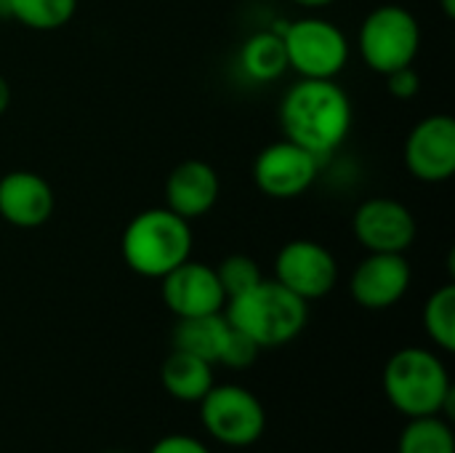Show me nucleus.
Returning a JSON list of instances; mask_svg holds the SVG:
<instances>
[{
    "instance_id": "nucleus-1",
    "label": "nucleus",
    "mask_w": 455,
    "mask_h": 453,
    "mask_svg": "<svg viewBox=\"0 0 455 453\" xmlns=\"http://www.w3.org/2000/svg\"><path fill=\"white\" fill-rule=\"evenodd\" d=\"M352 120V101L336 80L301 77L280 101L285 139L301 144L317 158H325L347 142Z\"/></svg>"
},
{
    "instance_id": "nucleus-2",
    "label": "nucleus",
    "mask_w": 455,
    "mask_h": 453,
    "mask_svg": "<svg viewBox=\"0 0 455 453\" xmlns=\"http://www.w3.org/2000/svg\"><path fill=\"white\" fill-rule=\"evenodd\" d=\"M227 320L261 350L293 342L309 320V302L291 294L277 280H261L245 294L227 299Z\"/></svg>"
},
{
    "instance_id": "nucleus-3",
    "label": "nucleus",
    "mask_w": 455,
    "mask_h": 453,
    "mask_svg": "<svg viewBox=\"0 0 455 453\" xmlns=\"http://www.w3.org/2000/svg\"><path fill=\"white\" fill-rule=\"evenodd\" d=\"M120 254L136 275L160 280L192 256V227L171 208H147L123 230Z\"/></svg>"
},
{
    "instance_id": "nucleus-4",
    "label": "nucleus",
    "mask_w": 455,
    "mask_h": 453,
    "mask_svg": "<svg viewBox=\"0 0 455 453\" xmlns=\"http://www.w3.org/2000/svg\"><path fill=\"white\" fill-rule=\"evenodd\" d=\"M381 382L387 400L411 419L440 417L453 392L445 363L424 347H405L395 352L384 366Z\"/></svg>"
},
{
    "instance_id": "nucleus-5",
    "label": "nucleus",
    "mask_w": 455,
    "mask_h": 453,
    "mask_svg": "<svg viewBox=\"0 0 455 453\" xmlns=\"http://www.w3.org/2000/svg\"><path fill=\"white\" fill-rule=\"evenodd\" d=\"M357 48L373 72L389 75L416 61L421 51V24L405 5H379L363 19Z\"/></svg>"
},
{
    "instance_id": "nucleus-6",
    "label": "nucleus",
    "mask_w": 455,
    "mask_h": 453,
    "mask_svg": "<svg viewBox=\"0 0 455 453\" xmlns=\"http://www.w3.org/2000/svg\"><path fill=\"white\" fill-rule=\"evenodd\" d=\"M288 69L309 80H336L349 61V40L323 16H301L280 27Z\"/></svg>"
},
{
    "instance_id": "nucleus-7",
    "label": "nucleus",
    "mask_w": 455,
    "mask_h": 453,
    "mask_svg": "<svg viewBox=\"0 0 455 453\" xmlns=\"http://www.w3.org/2000/svg\"><path fill=\"white\" fill-rule=\"evenodd\" d=\"M203 427L213 441L229 449L253 446L267 430V414L261 400L237 384L211 387L200 400Z\"/></svg>"
},
{
    "instance_id": "nucleus-8",
    "label": "nucleus",
    "mask_w": 455,
    "mask_h": 453,
    "mask_svg": "<svg viewBox=\"0 0 455 453\" xmlns=\"http://www.w3.org/2000/svg\"><path fill=\"white\" fill-rule=\"evenodd\" d=\"M320 160L315 152L304 150L291 139L267 144L253 160V182L261 195L272 200L301 198L320 174Z\"/></svg>"
},
{
    "instance_id": "nucleus-9",
    "label": "nucleus",
    "mask_w": 455,
    "mask_h": 453,
    "mask_svg": "<svg viewBox=\"0 0 455 453\" xmlns=\"http://www.w3.org/2000/svg\"><path fill=\"white\" fill-rule=\"evenodd\" d=\"M275 280L304 302L328 296L339 283L336 256L317 240L296 238L275 256Z\"/></svg>"
},
{
    "instance_id": "nucleus-10",
    "label": "nucleus",
    "mask_w": 455,
    "mask_h": 453,
    "mask_svg": "<svg viewBox=\"0 0 455 453\" xmlns=\"http://www.w3.org/2000/svg\"><path fill=\"white\" fill-rule=\"evenodd\" d=\"M357 243L368 254H405L419 235L413 211L395 198H368L352 216Z\"/></svg>"
},
{
    "instance_id": "nucleus-11",
    "label": "nucleus",
    "mask_w": 455,
    "mask_h": 453,
    "mask_svg": "<svg viewBox=\"0 0 455 453\" xmlns=\"http://www.w3.org/2000/svg\"><path fill=\"white\" fill-rule=\"evenodd\" d=\"M405 168L413 179L443 184L455 174V120L451 115H429L416 123L403 147Z\"/></svg>"
},
{
    "instance_id": "nucleus-12",
    "label": "nucleus",
    "mask_w": 455,
    "mask_h": 453,
    "mask_svg": "<svg viewBox=\"0 0 455 453\" xmlns=\"http://www.w3.org/2000/svg\"><path fill=\"white\" fill-rule=\"evenodd\" d=\"M160 283H163V302L176 318L216 315L227 304L216 270L192 259L173 267L168 275L160 278Z\"/></svg>"
},
{
    "instance_id": "nucleus-13",
    "label": "nucleus",
    "mask_w": 455,
    "mask_h": 453,
    "mask_svg": "<svg viewBox=\"0 0 455 453\" xmlns=\"http://www.w3.org/2000/svg\"><path fill=\"white\" fill-rule=\"evenodd\" d=\"M411 264L405 254H368L352 280V296L365 310H389L395 307L411 288Z\"/></svg>"
},
{
    "instance_id": "nucleus-14",
    "label": "nucleus",
    "mask_w": 455,
    "mask_h": 453,
    "mask_svg": "<svg viewBox=\"0 0 455 453\" xmlns=\"http://www.w3.org/2000/svg\"><path fill=\"white\" fill-rule=\"evenodd\" d=\"M56 208L48 179L35 171H11L0 179V219L16 230L43 227Z\"/></svg>"
},
{
    "instance_id": "nucleus-15",
    "label": "nucleus",
    "mask_w": 455,
    "mask_h": 453,
    "mask_svg": "<svg viewBox=\"0 0 455 453\" xmlns=\"http://www.w3.org/2000/svg\"><path fill=\"white\" fill-rule=\"evenodd\" d=\"M221 195L219 174L205 160H184L179 163L165 182V208L179 214L187 222L203 219L213 211Z\"/></svg>"
},
{
    "instance_id": "nucleus-16",
    "label": "nucleus",
    "mask_w": 455,
    "mask_h": 453,
    "mask_svg": "<svg viewBox=\"0 0 455 453\" xmlns=\"http://www.w3.org/2000/svg\"><path fill=\"white\" fill-rule=\"evenodd\" d=\"M163 387L171 398L181 403H200L213 387V366L197 355L173 350L163 363Z\"/></svg>"
},
{
    "instance_id": "nucleus-17",
    "label": "nucleus",
    "mask_w": 455,
    "mask_h": 453,
    "mask_svg": "<svg viewBox=\"0 0 455 453\" xmlns=\"http://www.w3.org/2000/svg\"><path fill=\"white\" fill-rule=\"evenodd\" d=\"M227 336H229V320L221 312L200 315V318H179L173 328V350L197 355L213 366L221 358Z\"/></svg>"
},
{
    "instance_id": "nucleus-18",
    "label": "nucleus",
    "mask_w": 455,
    "mask_h": 453,
    "mask_svg": "<svg viewBox=\"0 0 455 453\" xmlns=\"http://www.w3.org/2000/svg\"><path fill=\"white\" fill-rule=\"evenodd\" d=\"M243 72L256 83H272L288 69L285 45L280 29H261L251 35L240 51Z\"/></svg>"
},
{
    "instance_id": "nucleus-19",
    "label": "nucleus",
    "mask_w": 455,
    "mask_h": 453,
    "mask_svg": "<svg viewBox=\"0 0 455 453\" xmlns=\"http://www.w3.org/2000/svg\"><path fill=\"white\" fill-rule=\"evenodd\" d=\"M3 11L27 29L53 32L72 21L77 0H3Z\"/></svg>"
},
{
    "instance_id": "nucleus-20",
    "label": "nucleus",
    "mask_w": 455,
    "mask_h": 453,
    "mask_svg": "<svg viewBox=\"0 0 455 453\" xmlns=\"http://www.w3.org/2000/svg\"><path fill=\"white\" fill-rule=\"evenodd\" d=\"M397 453H455V435L443 417L411 419L400 435Z\"/></svg>"
},
{
    "instance_id": "nucleus-21",
    "label": "nucleus",
    "mask_w": 455,
    "mask_h": 453,
    "mask_svg": "<svg viewBox=\"0 0 455 453\" xmlns=\"http://www.w3.org/2000/svg\"><path fill=\"white\" fill-rule=\"evenodd\" d=\"M424 331L445 352L455 350V286L437 288L424 304Z\"/></svg>"
},
{
    "instance_id": "nucleus-22",
    "label": "nucleus",
    "mask_w": 455,
    "mask_h": 453,
    "mask_svg": "<svg viewBox=\"0 0 455 453\" xmlns=\"http://www.w3.org/2000/svg\"><path fill=\"white\" fill-rule=\"evenodd\" d=\"M219 275V283L224 288V296L232 299L237 294H245L248 288H253L256 283L264 280L261 267L253 256L248 254H229L227 259H221L219 267H213Z\"/></svg>"
},
{
    "instance_id": "nucleus-23",
    "label": "nucleus",
    "mask_w": 455,
    "mask_h": 453,
    "mask_svg": "<svg viewBox=\"0 0 455 453\" xmlns=\"http://www.w3.org/2000/svg\"><path fill=\"white\" fill-rule=\"evenodd\" d=\"M259 352H261V347L251 336H245L243 331H237L235 326H229V336L224 342V350H221L219 363L227 366V368H248V366L256 363Z\"/></svg>"
},
{
    "instance_id": "nucleus-24",
    "label": "nucleus",
    "mask_w": 455,
    "mask_h": 453,
    "mask_svg": "<svg viewBox=\"0 0 455 453\" xmlns=\"http://www.w3.org/2000/svg\"><path fill=\"white\" fill-rule=\"evenodd\" d=\"M387 77V88H389V93L395 96V99H413L416 93H419V88H421V77H419V72L413 69V64H408V67H400V69H395V72H389V75H384Z\"/></svg>"
},
{
    "instance_id": "nucleus-25",
    "label": "nucleus",
    "mask_w": 455,
    "mask_h": 453,
    "mask_svg": "<svg viewBox=\"0 0 455 453\" xmlns=\"http://www.w3.org/2000/svg\"><path fill=\"white\" fill-rule=\"evenodd\" d=\"M149 453H211L208 446H203L197 438L192 435H168L163 441H157Z\"/></svg>"
},
{
    "instance_id": "nucleus-26",
    "label": "nucleus",
    "mask_w": 455,
    "mask_h": 453,
    "mask_svg": "<svg viewBox=\"0 0 455 453\" xmlns=\"http://www.w3.org/2000/svg\"><path fill=\"white\" fill-rule=\"evenodd\" d=\"M11 107V83L0 75V115H5Z\"/></svg>"
},
{
    "instance_id": "nucleus-27",
    "label": "nucleus",
    "mask_w": 455,
    "mask_h": 453,
    "mask_svg": "<svg viewBox=\"0 0 455 453\" xmlns=\"http://www.w3.org/2000/svg\"><path fill=\"white\" fill-rule=\"evenodd\" d=\"M291 3H296L299 8H307V11H320V8L333 5L336 0H291Z\"/></svg>"
},
{
    "instance_id": "nucleus-28",
    "label": "nucleus",
    "mask_w": 455,
    "mask_h": 453,
    "mask_svg": "<svg viewBox=\"0 0 455 453\" xmlns=\"http://www.w3.org/2000/svg\"><path fill=\"white\" fill-rule=\"evenodd\" d=\"M440 5H443L445 16H451V19H453V16H455V0H443Z\"/></svg>"
}]
</instances>
